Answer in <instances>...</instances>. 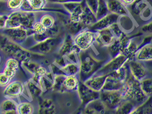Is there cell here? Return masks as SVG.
I'll return each mask as SVG.
<instances>
[{
    "instance_id": "cell-40",
    "label": "cell",
    "mask_w": 152,
    "mask_h": 114,
    "mask_svg": "<svg viewBox=\"0 0 152 114\" xmlns=\"http://www.w3.org/2000/svg\"><path fill=\"white\" fill-rule=\"evenodd\" d=\"M24 1V0H7V9L13 11H19Z\"/></svg>"
},
{
    "instance_id": "cell-46",
    "label": "cell",
    "mask_w": 152,
    "mask_h": 114,
    "mask_svg": "<svg viewBox=\"0 0 152 114\" xmlns=\"http://www.w3.org/2000/svg\"><path fill=\"white\" fill-rule=\"evenodd\" d=\"M12 79L5 75L3 72L0 73V87H6L12 81Z\"/></svg>"
},
{
    "instance_id": "cell-19",
    "label": "cell",
    "mask_w": 152,
    "mask_h": 114,
    "mask_svg": "<svg viewBox=\"0 0 152 114\" xmlns=\"http://www.w3.org/2000/svg\"><path fill=\"white\" fill-rule=\"evenodd\" d=\"M107 75H94L84 82V84L91 89L98 92L103 90Z\"/></svg>"
},
{
    "instance_id": "cell-52",
    "label": "cell",
    "mask_w": 152,
    "mask_h": 114,
    "mask_svg": "<svg viewBox=\"0 0 152 114\" xmlns=\"http://www.w3.org/2000/svg\"><path fill=\"white\" fill-rule=\"evenodd\" d=\"M5 7L7 8V1L0 0V11L5 9Z\"/></svg>"
},
{
    "instance_id": "cell-26",
    "label": "cell",
    "mask_w": 152,
    "mask_h": 114,
    "mask_svg": "<svg viewBox=\"0 0 152 114\" xmlns=\"http://www.w3.org/2000/svg\"><path fill=\"white\" fill-rule=\"evenodd\" d=\"M140 43L136 40V38L133 37L129 46L122 53L128 58L129 61L135 59L136 54L139 51Z\"/></svg>"
},
{
    "instance_id": "cell-44",
    "label": "cell",
    "mask_w": 152,
    "mask_h": 114,
    "mask_svg": "<svg viewBox=\"0 0 152 114\" xmlns=\"http://www.w3.org/2000/svg\"><path fill=\"white\" fill-rule=\"evenodd\" d=\"M109 28H110L111 31H112L116 39H118L123 33V31L119 26L118 22L112 25Z\"/></svg>"
},
{
    "instance_id": "cell-31",
    "label": "cell",
    "mask_w": 152,
    "mask_h": 114,
    "mask_svg": "<svg viewBox=\"0 0 152 114\" xmlns=\"http://www.w3.org/2000/svg\"><path fill=\"white\" fill-rule=\"evenodd\" d=\"M66 75L55 74L53 75V91L57 93H64L63 83Z\"/></svg>"
},
{
    "instance_id": "cell-38",
    "label": "cell",
    "mask_w": 152,
    "mask_h": 114,
    "mask_svg": "<svg viewBox=\"0 0 152 114\" xmlns=\"http://www.w3.org/2000/svg\"><path fill=\"white\" fill-rule=\"evenodd\" d=\"M18 104L13 99L7 98L1 103V111H7L12 110H17Z\"/></svg>"
},
{
    "instance_id": "cell-55",
    "label": "cell",
    "mask_w": 152,
    "mask_h": 114,
    "mask_svg": "<svg viewBox=\"0 0 152 114\" xmlns=\"http://www.w3.org/2000/svg\"><path fill=\"white\" fill-rule=\"evenodd\" d=\"M1 60H2V57H1V55L0 54V64L1 63Z\"/></svg>"
},
{
    "instance_id": "cell-3",
    "label": "cell",
    "mask_w": 152,
    "mask_h": 114,
    "mask_svg": "<svg viewBox=\"0 0 152 114\" xmlns=\"http://www.w3.org/2000/svg\"><path fill=\"white\" fill-rule=\"evenodd\" d=\"M0 46L5 53L11 55L22 63L31 60L32 55L34 53L23 48L3 34L0 36Z\"/></svg>"
},
{
    "instance_id": "cell-1",
    "label": "cell",
    "mask_w": 152,
    "mask_h": 114,
    "mask_svg": "<svg viewBox=\"0 0 152 114\" xmlns=\"http://www.w3.org/2000/svg\"><path fill=\"white\" fill-rule=\"evenodd\" d=\"M81 51L78 56L80 72L79 80L82 83L94 76L105 64V61L95 58L91 50Z\"/></svg>"
},
{
    "instance_id": "cell-29",
    "label": "cell",
    "mask_w": 152,
    "mask_h": 114,
    "mask_svg": "<svg viewBox=\"0 0 152 114\" xmlns=\"http://www.w3.org/2000/svg\"><path fill=\"white\" fill-rule=\"evenodd\" d=\"M130 114H152V96L145 103L136 107Z\"/></svg>"
},
{
    "instance_id": "cell-16",
    "label": "cell",
    "mask_w": 152,
    "mask_h": 114,
    "mask_svg": "<svg viewBox=\"0 0 152 114\" xmlns=\"http://www.w3.org/2000/svg\"><path fill=\"white\" fill-rule=\"evenodd\" d=\"M119 16L115 14L109 13L92 25L88 27L90 30L96 32L110 27L112 25L117 23Z\"/></svg>"
},
{
    "instance_id": "cell-15",
    "label": "cell",
    "mask_w": 152,
    "mask_h": 114,
    "mask_svg": "<svg viewBox=\"0 0 152 114\" xmlns=\"http://www.w3.org/2000/svg\"><path fill=\"white\" fill-rule=\"evenodd\" d=\"M24 84L19 80L11 81L9 85L5 88L4 94L5 97L14 99L21 96L24 92Z\"/></svg>"
},
{
    "instance_id": "cell-11",
    "label": "cell",
    "mask_w": 152,
    "mask_h": 114,
    "mask_svg": "<svg viewBox=\"0 0 152 114\" xmlns=\"http://www.w3.org/2000/svg\"><path fill=\"white\" fill-rule=\"evenodd\" d=\"M81 104L83 107L91 102L100 99V92L95 91L80 81L77 91Z\"/></svg>"
},
{
    "instance_id": "cell-30",
    "label": "cell",
    "mask_w": 152,
    "mask_h": 114,
    "mask_svg": "<svg viewBox=\"0 0 152 114\" xmlns=\"http://www.w3.org/2000/svg\"><path fill=\"white\" fill-rule=\"evenodd\" d=\"M57 19V15H54L52 13H46L41 15L39 21L41 22L46 29H49L53 27Z\"/></svg>"
},
{
    "instance_id": "cell-35",
    "label": "cell",
    "mask_w": 152,
    "mask_h": 114,
    "mask_svg": "<svg viewBox=\"0 0 152 114\" xmlns=\"http://www.w3.org/2000/svg\"><path fill=\"white\" fill-rule=\"evenodd\" d=\"M35 13L48 11L45 10L47 5V0H27Z\"/></svg>"
},
{
    "instance_id": "cell-43",
    "label": "cell",
    "mask_w": 152,
    "mask_h": 114,
    "mask_svg": "<svg viewBox=\"0 0 152 114\" xmlns=\"http://www.w3.org/2000/svg\"><path fill=\"white\" fill-rule=\"evenodd\" d=\"M32 36L33 37L34 41L36 42V44L45 42L46 40H47V39L50 38L46 31L45 33H42V34L34 33Z\"/></svg>"
},
{
    "instance_id": "cell-2",
    "label": "cell",
    "mask_w": 152,
    "mask_h": 114,
    "mask_svg": "<svg viewBox=\"0 0 152 114\" xmlns=\"http://www.w3.org/2000/svg\"><path fill=\"white\" fill-rule=\"evenodd\" d=\"M121 91L124 100L132 102L137 106L145 103L149 97L142 91L140 81L132 76L129 70L128 77Z\"/></svg>"
},
{
    "instance_id": "cell-23",
    "label": "cell",
    "mask_w": 152,
    "mask_h": 114,
    "mask_svg": "<svg viewBox=\"0 0 152 114\" xmlns=\"http://www.w3.org/2000/svg\"><path fill=\"white\" fill-rule=\"evenodd\" d=\"M86 3V2H85ZM97 21L95 15L88 7L85 3L83 12L81 15L80 23H82L86 28L92 25Z\"/></svg>"
},
{
    "instance_id": "cell-54",
    "label": "cell",
    "mask_w": 152,
    "mask_h": 114,
    "mask_svg": "<svg viewBox=\"0 0 152 114\" xmlns=\"http://www.w3.org/2000/svg\"><path fill=\"white\" fill-rule=\"evenodd\" d=\"M43 62L45 66V65L50 64V61H49L47 59H45L43 60Z\"/></svg>"
},
{
    "instance_id": "cell-14",
    "label": "cell",
    "mask_w": 152,
    "mask_h": 114,
    "mask_svg": "<svg viewBox=\"0 0 152 114\" xmlns=\"http://www.w3.org/2000/svg\"><path fill=\"white\" fill-rule=\"evenodd\" d=\"M129 72L136 80L141 81L147 76V69L142 62L134 59L127 62Z\"/></svg>"
},
{
    "instance_id": "cell-5",
    "label": "cell",
    "mask_w": 152,
    "mask_h": 114,
    "mask_svg": "<svg viewBox=\"0 0 152 114\" xmlns=\"http://www.w3.org/2000/svg\"><path fill=\"white\" fill-rule=\"evenodd\" d=\"M64 34H61L56 38H50L45 42L37 43L28 49L32 53L44 55L52 53L56 50L59 49L60 46L65 39Z\"/></svg>"
},
{
    "instance_id": "cell-6",
    "label": "cell",
    "mask_w": 152,
    "mask_h": 114,
    "mask_svg": "<svg viewBox=\"0 0 152 114\" xmlns=\"http://www.w3.org/2000/svg\"><path fill=\"white\" fill-rule=\"evenodd\" d=\"M73 41L81 51H87L96 42V33L88 28H85L73 37Z\"/></svg>"
},
{
    "instance_id": "cell-22",
    "label": "cell",
    "mask_w": 152,
    "mask_h": 114,
    "mask_svg": "<svg viewBox=\"0 0 152 114\" xmlns=\"http://www.w3.org/2000/svg\"><path fill=\"white\" fill-rule=\"evenodd\" d=\"M124 83L125 82H123L119 79H117L116 77L108 74L107 75L105 83L104 85L103 90L102 91H121L124 86Z\"/></svg>"
},
{
    "instance_id": "cell-7",
    "label": "cell",
    "mask_w": 152,
    "mask_h": 114,
    "mask_svg": "<svg viewBox=\"0 0 152 114\" xmlns=\"http://www.w3.org/2000/svg\"><path fill=\"white\" fill-rule=\"evenodd\" d=\"M100 99L107 108L113 111L124 101L121 91H102Z\"/></svg>"
},
{
    "instance_id": "cell-47",
    "label": "cell",
    "mask_w": 152,
    "mask_h": 114,
    "mask_svg": "<svg viewBox=\"0 0 152 114\" xmlns=\"http://www.w3.org/2000/svg\"><path fill=\"white\" fill-rule=\"evenodd\" d=\"M8 19V15L0 13V29L3 30L6 28Z\"/></svg>"
},
{
    "instance_id": "cell-36",
    "label": "cell",
    "mask_w": 152,
    "mask_h": 114,
    "mask_svg": "<svg viewBox=\"0 0 152 114\" xmlns=\"http://www.w3.org/2000/svg\"><path fill=\"white\" fill-rule=\"evenodd\" d=\"M133 38L128 35V33L123 32L121 37L118 39L121 45L122 53L129 46Z\"/></svg>"
},
{
    "instance_id": "cell-39",
    "label": "cell",
    "mask_w": 152,
    "mask_h": 114,
    "mask_svg": "<svg viewBox=\"0 0 152 114\" xmlns=\"http://www.w3.org/2000/svg\"><path fill=\"white\" fill-rule=\"evenodd\" d=\"M143 93L148 97L152 96V79H145L140 81Z\"/></svg>"
},
{
    "instance_id": "cell-27",
    "label": "cell",
    "mask_w": 152,
    "mask_h": 114,
    "mask_svg": "<svg viewBox=\"0 0 152 114\" xmlns=\"http://www.w3.org/2000/svg\"><path fill=\"white\" fill-rule=\"evenodd\" d=\"M137 107L132 102L124 100L114 111V114H130Z\"/></svg>"
},
{
    "instance_id": "cell-25",
    "label": "cell",
    "mask_w": 152,
    "mask_h": 114,
    "mask_svg": "<svg viewBox=\"0 0 152 114\" xmlns=\"http://www.w3.org/2000/svg\"><path fill=\"white\" fill-rule=\"evenodd\" d=\"M135 60L140 62L152 61V45H146L140 49L136 54Z\"/></svg>"
},
{
    "instance_id": "cell-56",
    "label": "cell",
    "mask_w": 152,
    "mask_h": 114,
    "mask_svg": "<svg viewBox=\"0 0 152 114\" xmlns=\"http://www.w3.org/2000/svg\"><path fill=\"white\" fill-rule=\"evenodd\" d=\"M73 114H81V111H80L77 112V113Z\"/></svg>"
},
{
    "instance_id": "cell-4",
    "label": "cell",
    "mask_w": 152,
    "mask_h": 114,
    "mask_svg": "<svg viewBox=\"0 0 152 114\" xmlns=\"http://www.w3.org/2000/svg\"><path fill=\"white\" fill-rule=\"evenodd\" d=\"M36 21L35 12H25L20 10L14 11L8 15L6 28L22 27L28 31H31Z\"/></svg>"
},
{
    "instance_id": "cell-17",
    "label": "cell",
    "mask_w": 152,
    "mask_h": 114,
    "mask_svg": "<svg viewBox=\"0 0 152 114\" xmlns=\"http://www.w3.org/2000/svg\"><path fill=\"white\" fill-rule=\"evenodd\" d=\"M96 42L102 47H108L111 45L116 39L110 28L95 32Z\"/></svg>"
},
{
    "instance_id": "cell-49",
    "label": "cell",
    "mask_w": 152,
    "mask_h": 114,
    "mask_svg": "<svg viewBox=\"0 0 152 114\" xmlns=\"http://www.w3.org/2000/svg\"><path fill=\"white\" fill-rule=\"evenodd\" d=\"M17 72V71L4 67L3 69L2 72L4 73L5 75H7L8 77H10L11 79H12L16 75Z\"/></svg>"
},
{
    "instance_id": "cell-10",
    "label": "cell",
    "mask_w": 152,
    "mask_h": 114,
    "mask_svg": "<svg viewBox=\"0 0 152 114\" xmlns=\"http://www.w3.org/2000/svg\"><path fill=\"white\" fill-rule=\"evenodd\" d=\"M81 52V50L74 43L73 37L69 34L66 35L58 50L59 56L66 57L73 56H78Z\"/></svg>"
},
{
    "instance_id": "cell-24",
    "label": "cell",
    "mask_w": 152,
    "mask_h": 114,
    "mask_svg": "<svg viewBox=\"0 0 152 114\" xmlns=\"http://www.w3.org/2000/svg\"><path fill=\"white\" fill-rule=\"evenodd\" d=\"M118 22L122 31L128 34L134 28V22L129 15L119 16Z\"/></svg>"
},
{
    "instance_id": "cell-12",
    "label": "cell",
    "mask_w": 152,
    "mask_h": 114,
    "mask_svg": "<svg viewBox=\"0 0 152 114\" xmlns=\"http://www.w3.org/2000/svg\"><path fill=\"white\" fill-rule=\"evenodd\" d=\"M85 1L81 3H67L62 4L66 11L69 14V19L75 23H80L81 20V15L83 12Z\"/></svg>"
},
{
    "instance_id": "cell-28",
    "label": "cell",
    "mask_w": 152,
    "mask_h": 114,
    "mask_svg": "<svg viewBox=\"0 0 152 114\" xmlns=\"http://www.w3.org/2000/svg\"><path fill=\"white\" fill-rule=\"evenodd\" d=\"M64 74L66 75H72L77 76L80 72V66L79 63H75L69 61L66 58V64L64 67H60Z\"/></svg>"
},
{
    "instance_id": "cell-32",
    "label": "cell",
    "mask_w": 152,
    "mask_h": 114,
    "mask_svg": "<svg viewBox=\"0 0 152 114\" xmlns=\"http://www.w3.org/2000/svg\"><path fill=\"white\" fill-rule=\"evenodd\" d=\"M107 2L104 0H99L96 14L95 15L97 20L98 21L102 18L107 16L109 14Z\"/></svg>"
},
{
    "instance_id": "cell-21",
    "label": "cell",
    "mask_w": 152,
    "mask_h": 114,
    "mask_svg": "<svg viewBox=\"0 0 152 114\" xmlns=\"http://www.w3.org/2000/svg\"><path fill=\"white\" fill-rule=\"evenodd\" d=\"M80 80L77 76L66 75L63 83L64 93L77 91Z\"/></svg>"
},
{
    "instance_id": "cell-34",
    "label": "cell",
    "mask_w": 152,
    "mask_h": 114,
    "mask_svg": "<svg viewBox=\"0 0 152 114\" xmlns=\"http://www.w3.org/2000/svg\"><path fill=\"white\" fill-rule=\"evenodd\" d=\"M28 87L29 93L32 97L39 98L42 95L43 91L39 85L34 83V81H29L28 82Z\"/></svg>"
},
{
    "instance_id": "cell-20",
    "label": "cell",
    "mask_w": 152,
    "mask_h": 114,
    "mask_svg": "<svg viewBox=\"0 0 152 114\" xmlns=\"http://www.w3.org/2000/svg\"><path fill=\"white\" fill-rule=\"evenodd\" d=\"M38 114H57L55 102L51 98L42 99L39 103Z\"/></svg>"
},
{
    "instance_id": "cell-48",
    "label": "cell",
    "mask_w": 152,
    "mask_h": 114,
    "mask_svg": "<svg viewBox=\"0 0 152 114\" xmlns=\"http://www.w3.org/2000/svg\"><path fill=\"white\" fill-rule=\"evenodd\" d=\"M84 0H47L50 3H55V4H63L70 3H81Z\"/></svg>"
},
{
    "instance_id": "cell-50",
    "label": "cell",
    "mask_w": 152,
    "mask_h": 114,
    "mask_svg": "<svg viewBox=\"0 0 152 114\" xmlns=\"http://www.w3.org/2000/svg\"><path fill=\"white\" fill-rule=\"evenodd\" d=\"M142 31L145 33L152 34V21L145 25L143 26V27H142Z\"/></svg>"
},
{
    "instance_id": "cell-33",
    "label": "cell",
    "mask_w": 152,
    "mask_h": 114,
    "mask_svg": "<svg viewBox=\"0 0 152 114\" xmlns=\"http://www.w3.org/2000/svg\"><path fill=\"white\" fill-rule=\"evenodd\" d=\"M17 111L18 114H33L34 108L31 103L28 102H23L18 104Z\"/></svg>"
},
{
    "instance_id": "cell-57",
    "label": "cell",
    "mask_w": 152,
    "mask_h": 114,
    "mask_svg": "<svg viewBox=\"0 0 152 114\" xmlns=\"http://www.w3.org/2000/svg\"><path fill=\"white\" fill-rule=\"evenodd\" d=\"M3 1H7V0H3Z\"/></svg>"
},
{
    "instance_id": "cell-37",
    "label": "cell",
    "mask_w": 152,
    "mask_h": 114,
    "mask_svg": "<svg viewBox=\"0 0 152 114\" xmlns=\"http://www.w3.org/2000/svg\"><path fill=\"white\" fill-rule=\"evenodd\" d=\"M107 48L111 59L117 57V56L122 53L121 45L118 39H116L114 43L107 47Z\"/></svg>"
},
{
    "instance_id": "cell-45",
    "label": "cell",
    "mask_w": 152,
    "mask_h": 114,
    "mask_svg": "<svg viewBox=\"0 0 152 114\" xmlns=\"http://www.w3.org/2000/svg\"><path fill=\"white\" fill-rule=\"evenodd\" d=\"M85 1L88 7L95 15L97 10L99 0H85Z\"/></svg>"
},
{
    "instance_id": "cell-13",
    "label": "cell",
    "mask_w": 152,
    "mask_h": 114,
    "mask_svg": "<svg viewBox=\"0 0 152 114\" xmlns=\"http://www.w3.org/2000/svg\"><path fill=\"white\" fill-rule=\"evenodd\" d=\"M81 114H114V111L106 107L100 99L90 102L83 107Z\"/></svg>"
},
{
    "instance_id": "cell-51",
    "label": "cell",
    "mask_w": 152,
    "mask_h": 114,
    "mask_svg": "<svg viewBox=\"0 0 152 114\" xmlns=\"http://www.w3.org/2000/svg\"><path fill=\"white\" fill-rule=\"evenodd\" d=\"M121 1L127 7L133 4L135 2L136 0H121Z\"/></svg>"
},
{
    "instance_id": "cell-8",
    "label": "cell",
    "mask_w": 152,
    "mask_h": 114,
    "mask_svg": "<svg viewBox=\"0 0 152 114\" xmlns=\"http://www.w3.org/2000/svg\"><path fill=\"white\" fill-rule=\"evenodd\" d=\"M1 33L11 41L20 45L24 43L28 37L31 36V31H28L22 27L5 28Z\"/></svg>"
},
{
    "instance_id": "cell-18",
    "label": "cell",
    "mask_w": 152,
    "mask_h": 114,
    "mask_svg": "<svg viewBox=\"0 0 152 114\" xmlns=\"http://www.w3.org/2000/svg\"><path fill=\"white\" fill-rule=\"evenodd\" d=\"M106 2L109 13L118 16L129 15L128 8L122 3L121 0H107Z\"/></svg>"
},
{
    "instance_id": "cell-41",
    "label": "cell",
    "mask_w": 152,
    "mask_h": 114,
    "mask_svg": "<svg viewBox=\"0 0 152 114\" xmlns=\"http://www.w3.org/2000/svg\"><path fill=\"white\" fill-rule=\"evenodd\" d=\"M4 67L17 71L19 67V62L17 59L14 57H10L5 62Z\"/></svg>"
},
{
    "instance_id": "cell-42",
    "label": "cell",
    "mask_w": 152,
    "mask_h": 114,
    "mask_svg": "<svg viewBox=\"0 0 152 114\" xmlns=\"http://www.w3.org/2000/svg\"><path fill=\"white\" fill-rule=\"evenodd\" d=\"M32 31L34 33L37 34H42L46 31L47 29L45 26L42 24L41 22L37 20L35 22L32 28Z\"/></svg>"
},
{
    "instance_id": "cell-53",
    "label": "cell",
    "mask_w": 152,
    "mask_h": 114,
    "mask_svg": "<svg viewBox=\"0 0 152 114\" xmlns=\"http://www.w3.org/2000/svg\"><path fill=\"white\" fill-rule=\"evenodd\" d=\"M1 114H18L17 110H12L7 111H1Z\"/></svg>"
},
{
    "instance_id": "cell-9",
    "label": "cell",
    "mask_w": 152,
    "mask_h": 114,
    "mask_svg": "<svg viewBox=\"0 0 152 114\" xmlns=\"http://www.w3.org/2000/svg\"><path fill=\"white\" fill-rule=\"evenodd\" d=\"M128 61V58L121 53L105 64L94 75H108L122 67Z\"/></svg>"
}]
</instances>
